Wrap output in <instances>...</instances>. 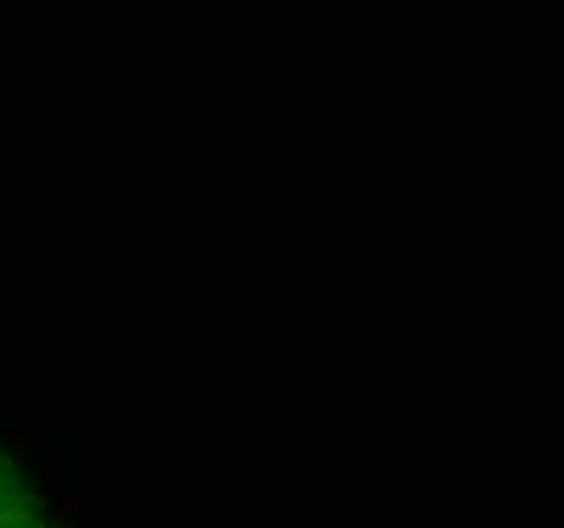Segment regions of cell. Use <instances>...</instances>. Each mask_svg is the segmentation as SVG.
Instances as JSON below:
<instances>
[{
	"mask_svg": "<svg viewBox=\"0 0 564 528\" xmlns=\"http://www.w3.org/2000/svg\"><path fill=\"white\" fill-rule=\"evenodd\" d=\"M45 520H50V508L29 484L25 467L0 448V528H29Z\"/></svg>",
	"mask_w": 564,
	"mask_h": 528,
	"instance_id": "cell-1",
	"label": "cell"
}]
</instances>
